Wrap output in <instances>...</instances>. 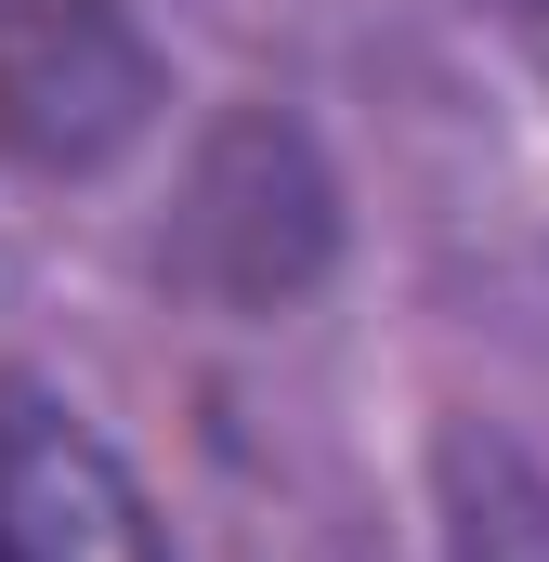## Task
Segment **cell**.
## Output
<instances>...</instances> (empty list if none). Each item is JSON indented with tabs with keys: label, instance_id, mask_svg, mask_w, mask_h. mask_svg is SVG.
<instances>
[{
	"label": "cell",
	"instance_id": "5b68a950",
	"mask_svg": "<svg viewBox=\"0 0 549 562\" xmlns=\"http://www.w3.org/2000/svg\"><path fill=\"white\" fill-rule=\"evenodd\" d=\"M524 13H537V26H549V0H524Z\"/></svg>",
	"mask_w": 549,
	"mask_h": 562
},
{
	"label": "cell",
	"instance_id": "277c9868",
	"mask_svg": "<svg viewBox=\"0 0 549 562\" xmlns=\"http://www.w3.org/2000/svg\"><path fill=\"white\" fill-rule=\"evenodd\" d=\"M432 484H445V562H549V471L511 431H445L432 445Z\"/></svg>",
	"mask_w": 549,
	"mask_h": 562
},
{
	"label": "cell",
	"instance_id": "7a4b0ae2",
	"mask_svg": "<svg viewBox=\"0 0 549 562\" xmlns=\"http://www.w3.org/2000/svg\"><path fill=\"white\" fill-rule=\"evenodd\" d=\"M170 105V66L119 0H0V144L53 183L119 170Z\"/></svg>",
	"mask_w": 549,
	"mask_h": 562
},
{
	"label": "cell",
	"instance_id": "6da1fadb",
	"mask_svg": "<svg viewBox=\"0 0 549 562\" xmlns=\"http://www.w3.org/2000/svg\"><path fill=\"white\" fill-rule=\"evenodd\" d=\"M157 262L223 301V314H288L301 288L340 262V183H327V144L301 132L288 105H223L183 183H170V236Z\"/></svg>",
	"mask_w": 549,
	"mask_h": 562
},
{
	"label": "cell",
	"instance_id": "3957f363",
	"mask_svg": "<svg viewBox=\"0 0 549 562\" xmlns=\"http://www.w3.org/2000/svg\"><path fill=\"white\" fill-rule=\"evenodd\" d=\"M0 562H170L132 458L40 380H0Z\"/></svg>",
	"mask_w": 549,
	"mask_h": 562
}]
</instances>
